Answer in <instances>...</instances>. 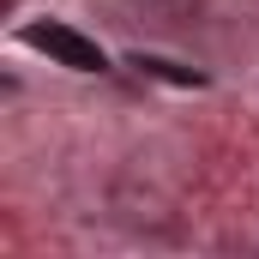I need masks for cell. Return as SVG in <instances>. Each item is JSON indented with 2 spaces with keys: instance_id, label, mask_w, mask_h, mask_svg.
<instances>
[{
  "instance_id": "cell-1",
  "label": "cell",
  "mask_w": 259,
  "mask_h": 259,
  "mask_svg": "<svg viewBox=\"0 0 259 259\" xmlns=\"http://www.w3.org/2000/svg\"><path fill=\"white\" fill-rule=\"evenodd\" d=\"M24 42L36 49V55H49L55 66H72V72H103L109 66V55L91 42V36H78L72 24H24Z\"/></svg>"
},
{
  "instance_id": "cell-2",
  "label": "cell",
  "mask_w": 259,
  "mask_h": 259,
  "mask_svg": "<svg viewBox=\"0 0 259 259\" xmlns=\"http://www.w3.org/2000/svg\"><path fill=\"white\" fill-rule=\"evenodd\" d=\"M133 66H139V72H157V78H169V84H205V72L175 66V61H157V55H133Z\"/></svg>"
}]
</instances>
